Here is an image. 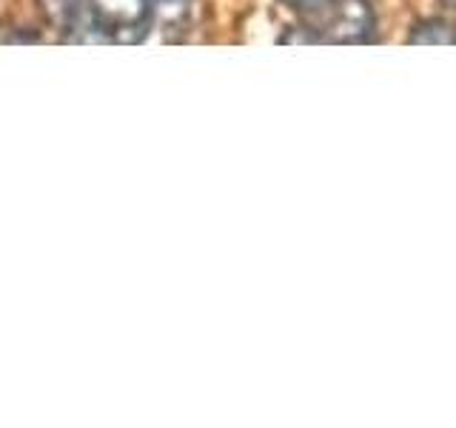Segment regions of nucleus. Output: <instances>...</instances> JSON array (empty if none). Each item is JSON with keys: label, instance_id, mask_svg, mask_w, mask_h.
I'll list each match as a JSON object with an SVG mask.
<instances>
[{"label": "nucleus", "instance_id": "obj_4", "mask_svg": "<svg viewBox=\"0 0 456 428\" xmlns=\"http://www.w3.org/2000/svg\"><path fill=\"white\" fill-rule=\"evenodd\" d=\"M451 4H456V0H451Z\"/></svg>", "mask_w": 456, "mask_h": 428}, {"label": "nucleus", "instance_id": "obj_1", "mask_svg": "<svg viewBox=\"0 0 456 428\" xmlns=\"http://www.w3.org/2000/svg\"><path fill=\"white\" fill-rule=\"evenodd\" d=\"M314 29L320 40L334 43H368L374 40L377 18L368 0H325V4L311 14Z\"/></svg>", "mask_w": 456, "mask_h": 428}, {"label": "nucleus", "instance_id": "obj_2", "mask_svg": "<svg viewBox=\"0 0 456 428\" xmlns=\"http://www.w3.org/2000/svg\"><path fill=\"white\" fill-rule=\"evenodd\" d=\"M411 43H428V46H456V21L448 18H428L413 26Z\"/></svg>", "mask_w": 456, "mask_h": 428}, {"label": "nucleus", "instance_id": "obj_3", "mask_svg": "<svg viewBox=\"0 0 456 428\" xmlns=\"http://www.w3.org/2000/svg\"><path fill=\"white\" fill-rule=\"evenodd\" d=\"M285 4H291L294 9H303V12L314 14V12H317L325 4V0H285Z\"/></svg>", "mask_w": 456, "mask_h": 428}]
</instances>
